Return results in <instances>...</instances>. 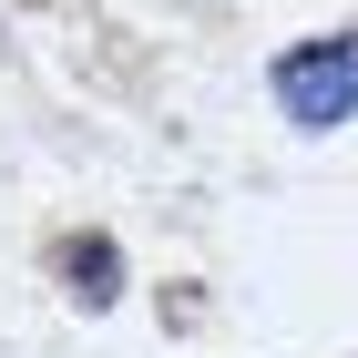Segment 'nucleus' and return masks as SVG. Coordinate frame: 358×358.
I'll return each instance as SVG.
<instances>
[{"mask_svg":"<svg viewBox=\"0 0 358 358\" xmlns=\"http://www.w3.org/2000/svg\"><path fill=\"white\" fill-rule=\"evenodd\" d=\"M276 103L297 113L307 134H328L358 113V41H307V52L276 62Z\"/></svg>","mask_w":358,"mask_h":358,"instance_id":"f257e3e1","label":"nucleus"},{"mask_svg":"<svg viewBox=\"0 0 358 358\" xmlns=\"http://www.w3.org/2000/svg\"><path fill=\"white\" fill-rule=\"evenodd\" d=\"M72 287H83V297H92V307H103V297H113V287H123V266H113V256H103V246H83V256H72Z\"/></svg>","mask_w":358,"mask_h":358,"instance_id":"f03ea898","label":"nucleus"}]
</instances>
